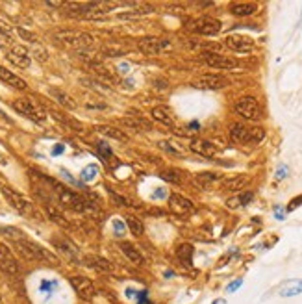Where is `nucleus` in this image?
<instances>
[{
  "label": "nucleus",
  "instance_id": "nucleus-42",
  "mask_svg": "<svg viewBox=\"0 0 302 304\" xmlns=\"http://www.w3.org/2000/svg\"><path fill=\"white\" fill-rule=\"evenodd\" d=\"M239 198H241V206H246L254 198V193H252V191H245V193H241V195H239Z\"/></svg>",
  "mask_w": 302,
  "mask_h": 304
},
{
  "label": "nucleus",
  "instance_id": "nucleus-50",
  "mask_svg": "<svg viewBox=\"0 0 302 304\" xmlns=\"http://www.w3.org/2000/svg\"><path fill=\"white\" fill-rule=\"evenodd\" d=\"M147 293H148L147 290H143V291H137V293H135V297L139 299V303H141V301H147V297H148Z\"/></svg>",
  "mask_w": 302,
  "mask_h": 304
},
{
  "label": "nucleus",
  "instance_id": "nucleus-38",
  "mask_svg": "<svg viewBox=\"0 0 302 304\" xmlns=\"http://www.w3.org/2000/svg\"><path fill=\"white\" fill-rule=\"evenodd\" d=\"M301 206H302V195H299V197H295V198H291V200H289L288 212H295L297 208H301Z\"/></svg>",
  "mask_w": 302,
  "mask_h": 304
},
{
  "label": "nucleus",
  "instance_id": "nucleus-33",
  "mask_svg": "<svg viewBox=\"0 0 302 304\" xmlns=\"http://www.w3.org/2000/svg\"><path fill=\"white\" fill-rule=\"evenodd\" d=\"M13 47V39H11V32L6 24L0 22V49H11Z\"/></svg>",
  "mask_w": 302,
  "mask_h": 304
},
{
  "label": "nucleus",
  "instance_id": "nucleus-19",
  "mask_svg": "<svg viewBox=\"0 0 302 304\" xmlns=\"http://www.w3.org/2000/svg\"><path fill=\"white\" fill-rule=\"evenodd\" d=\"M121 252L124 254V258H128V262H132L134 265H145V258L141 254V250L135 247L134 243H128V241H121L119 243Z\"/></svg>",
  "mask_w": 302,
  "mask_h": 304
},
{
  "label": "nucleus",
  "instance_id": "nucleus-17",
  "mask_svg": "<svg viewBox=\"0 0 302 304\" xmlns=\"http://www.w3.org/2000/svg\"><path fill=\"white\" fill-rule=\"evenodd\" d=\"M189 150L198 156H202V158H215L217 156V147L211 141H206V139H200V137H193L191 139Z\"/></svg>",
  "mask_w": 302,
  "mask_h": 304
},
{
  "label": "nucleus",
  "instance_id": "nucleus-2",
  "mask_svg": "<svg viewBox=\"0 0 302 304\" xmlns=\"http://www.w3.org/2000/svg\"><path fill=\"white\" fill-rule=\"evenodd\" d=\"M15 248H17V252L22 258H26L30 262H47L50 265H58L60 263V260H58V256L54 252H50L49 248L41 247V245H37V243H34V241L30 240L17 241Z\"/></svg>",
  "mask_w": 302,
  "mask_h": 304
},
{
  "label": "nucleus",
  "instance_id": "nucleus-25",
  "mask_svg": "<svg viewBox=\"0 0 302 304\" xmlns=\"http://www.w3.org/2000/svg\"><path fill=\"white\" fill-rule=\"evenodd\" d=\"M246 182H248V177H246V175H238V177H234V178L223 180V182H221V189L239 191V189H243V187H245Z\"/></svg>",
  "mask_w": 302,
  "mask_h": 304
},
{
  "label": "nucleus",
  "instance_id": "nucleus-44",
  "mask_svg": "<svg viewBox=\"0 0 302 304\" xmlns=\"http://www.w3.org/2000/svg\"><path fill=\"white\" fill-rule=\"evenodd\" d=\"M226 206H228L230 210H236V208H239V206H241V198H239V195H238V197L228 198V200H226Z\"/></svg>",
  "mask_w": 302,
  "mask_h": 304
},
{
  "label": "nucleus",
  "instance_id": "nucleus-3",
  "mask_svg": "<svg viewBox=\"0 0 302 304\" xmlns=\"http://www.w3.org/2000/svg\"><path fill=\"white\" fill-rule=\"evenodd\" d=\"M230 139L239 145H258L265 139V130L260 126H246L243 122H232L230 128Z\"/></svg>",
  "mask_w": 302,
  "mask_h": 304
},
{
  "label": "nucleus",
  "instance_id": "nucleus-7",
  "mask_svg": "<svg viewBox=\"0 0 302 304\" xmlns=\"http://www.w3.org/2000/svg\"><path fill=\"white\" fill-rule=\"evenodd\" d=\"M236 112L246 121L261 119V108L254 97H241V99L236 102Z\"/></svg>",
  "mask_w": 302,
  "mask_h": 304
},
{
  "label": "nucleus",
  "instance_id": "nucleus-21",
  "mask_svg": "<svg viewBox=\"0 0 302 304\" xmlns=\"http://www.w3.org/2000/svg\"><path fill=\"white\" fill-rule=\"evenodd\" d=\"M228 11L236 17H250L258 11V4L256 2H230Z\"/></svg>",
  "mask_w": 302,
  "mask_h": 304
},
{
  "label": "nucleus",
  "instance_id": "nucleus-24",
  "mask_svg": "<svg viewBox=\"0 0 302 304\" xmlns=\"http://www.w3.org/2000/svg\"><path fill=\"white\" fill-rule=\"evenodd\" d=\"M150 115H152V119L158 121V122H162V124H165V126H173V124H175V115H173V112H171L167 106L152 108Z\"/></svg>",
  "mask_w": 302,
  "mask_h": 304
},
{
  "label": "nucleus",
  "instance_id": "nucleus-37",
  "mask_svg": "<svg viewBox=\"0 0 302 304\" xmlns=\"http://www.w3.org/2000/svg\"><path fill=\"white\" fill-rule=\"evenodd\" d=\"M110 197H112V200H113V202H115L117 206H124V208H126V206H134L132 202H130V200H128V198L121 197V195L113 193V191H110Z\"/></svg>",
  "mask_w": 302,
  "mask_h": 304
},
{
  "label": "nucleus",
  "instance_id": "nucleus-13",
  "mask_svg": "<svg viewBox=\"0 0 302 304\" xmlns=\"http://www.w3.org/2000/svg\"><path fill=\"white\" fill-rule=\"evenodd\" d=\"M202 60L206 61L208 67L211 69H219V71H228V69H236L238 67V60L230 56H223L217 52H204Z\"/></svg>",
  "mask_w": 302,
  "mask_h": 304
},
{
  "label": "nucleus",
  "instance_id": "nucleus-28",
  "mask_svg": "<svg viewBox=\"0 0 302 304\" xmlns=\"http://www.w3.org/2000/svg\"><path fill=\"white\" fill-rule=\"evenodd\" d=\"M158 147L162 150H165L167 154L176 156V158H183V156H185V149H183L180 143L173 141V139H169V141H160L158 143Z\"/></svg>",
  "mask_w": 302,
  "mask_h": 304
},
{
  "label": "nucleus",
  "instance_id": "nucleus-18",
  "mask_svg": "<svg viewBox=\"0 0 302 304\" xmlns=\"http://www.w3.org/2000/svg\"><path fill=\"white\" fill-rule=\"evenodd\" d=\"M82 263H85L89 269L93 271H97V273H113L115 271V265L112 262H108L106 258L102 256H97V254H87L82 258Z\"/></svg>",
  "mask_w": 302,
  "mask_h": 304
},
{
  "label": "nucleus",
  "instance_id": "nucleus-41",
  "mask_svg": "<svg viewBox=\"0 0 302 304\" xmlns=\"http://www.w3.org/2000/svg\"><path fill=\"white\" fill-rule=\"evenodd\" d=\"M39 288H41L43 293H50V291L56 288V282H52V280H43Z\"/></svg>",
  "mask_w": 302,
  "mask_h": 304
},
{
  "label": "nucleus",
  "instance_id": "nucleus-15",
  "mask_svg": "<svg viewBox=\"0 0 302 304\" xmlns=\"http://www.w3.org/2000/svg\"><path fill=\"white\" fill-rule=\"evenodd\" d=\"M193 85L197 87V89H210V91H217V89H223L228 85V80L225 76H221V74H202V76H198Z\"/></svg>",
  "mask_w": 302,
  "mask_h": 304
},
{
  "label": "nucleus",
  "instance_id": "nucleus-10",
  "mask_svg": "<svg viewBox=\"0 0 302 304\" xmlns=\"http://www.w3.org/2000/svg\"><path fill=\"white\" fill-rule=\"evenodd\" d=\"M52 245L54 248H58L60 254H63V258H67L69 262L76 263V265H82V256H80V250L78 247L69 241L67 238H52Z\"/></svg>",
  "mask_w": 302,
  "mask_h": 304
},
{
  "label": "nucleus",
  "instance_id": "nucleus-40",
  "mask_svg": "<svg viewBox=\"0 0 302 304\" xmlns=\"http://www.w3.org/2000/svg\"><path fill=\"white\" fill-rule=\"evenodd\" d=\"M97 149H99L100 154H104L106 158H110V156H112V149H110V145H108L106 141L97 143Z\"/></svg>",
  "mask_w": 302,
  "mask_h": 304
},
{
  "label": "nucleus",
  "instance_id": "nucleus-55",
  "mask_svg": "<svg viewBox=\"0 0 302 304\" xmlns=\"http://www.w3.org/2000/svg\"><path fill=\"white\" fill-rule=\"evenodd\" d=\"M211 304H226V301L225 299H217V301H213Z\"/></svg>",
  "mask_w": 302,
  "mask_h": 304
},
{
  "label": "nucleus",
  "instance_id": "nucleus-8",
  "mask_svg": "<svg viewBox=\"0 0 302 304\" xmlns=\"http://www.w3.org/2000/svg\"><path fill=\"white\" fill-rule=\"evenodd\" d=\"M0 271L7 276H17L21 273V265L17 262V258L11 252V248L4 243H0Z\"/></svg>",
  "mask_w": 302,
  "mask_h": 304
},
{
  "label": "nucleus",
  "instance_id": "nucleus-11",
  "mask_svg": "<svg viewBox=\"0 0 302 304\" xmlns=\"http://www.w3.org/2000/svg\"><path fill=\"white\" fill-rule=\"evenodd\" d=\"M69 282H70V286H72L74 293H76L80 299H84V301H91V299H95L97 290H95V284H93L87 276L74 275L69 278Z\"/></svg>",
  "mask_w": 302,
  "mask_h": 304
},
{
  "label": "nucleus",
  "instance_id": "nucleus-52",
  "mask_svg": "<svg viewBox=\"0 0 302 304\" xmlns=\"http://www.w3.org/2000/svg\"><path fill=\"white\" fill-rule=\"evenodd\" d=\"M47 6L49 7H63L65 2H47Z\"/></svg>",
  "mask_w": 302,
  "mask_h": 304
},
{
  "label": "nucleus",
  "instance_id": "nucleus-48",
  "mask_svg": "<svg viewBox=\"0 0 302 304\" xmlns=\"http://www.w3.org/2000/svg\"><path fill=\"white\" fill-rule=\"evenodd\" d=\"M63 150H65V147H63V145H56V147L52 149V156H60V154H63Z\"/></svg>",
  "mask_w": 302,
  "mask_h": 304
},
{
  "label": "nucleus",
  "instance_id": "nucleus-6",
  "mask_svg": "<svg viewBox=\"0 0 302 304\" xmlns=\"http://www.w3.org/2000/svg\"><path fill=\"white\" fill-rule=\"evenodd\" d=\"M2 193H4V197L7 198V202L11 204V208L17 210L21 215H26V217H34L35 215L34 204H32L26 197H22L21 193H17V191L11 189V187H7V185L2 187Z\"/></svg>",
  "mask_w": 302,
  "mask_h": 304
},
{
  "label": "nucleus",
  "instance_id": "nucleus-57",
  "mask_svg": "<svg viewBox=\"0 0 302 304\" xmlns=\"http://www.w3.org/2000/svg\"><path fill=\"white\" fill-rule=\"evenodd\" d=\"M0 304H2V297H0Z\"/></svg>",
  "mask_w": 302,
  "mask_h": 304
},
{
  "label": "nucleus",
  "instance_id": "nucleus-20",
  "mask_svg": "<svg viewBox=\"0 0 302 304\" xmlns=\"http://www.w3.org/2000/svg\"><path fill=\"white\" fill-rule=\"evenodd\" d=\"M49 95L56 100L60 106H63L65 110H76V106H78L76 100L72 99L67 91H63V89H60V87H50Z\"/></svg>",
  "mask_w": 302,
  "mask_h": 304
},
{
  "label": "nucleus",
  "instance_id": "nucleus-22",
  "mask_svg": "<svg viewBox=\"0 0 302 304\" xmlns=\"http://www.w3.org/2000/svg\"><path fill=\"white\" fill-rule=\"evenodd\" d=\"M0 80H2L4 84L15 87V89H21V91H24V89L28 87V84H26V82H24L21 76H17L15 72L7 71L6 67H2V65H0Z\"/></svg>",
  "mask_w": 302,
  "mask_h": 304
},
{
  "label": "nucleus",
  "instance_id": "nucleus-49",
  "mask_svg": "<svg viewBox=\"0 0 302 304\" xmlns=\"http://www.w3.org/2000/svg\"><path fill=\"white\" fill-rule=\"evenodd\" d=\"M117 69H119L121 74H126V72H130V65H128V63H121Z\"/></svg>",
  "mask_w": 302,
  "mask_h": 304
},
{
  "label": "nucleus",
  "instance_id": "nucleus-12",
  "mask_svg": "<svg viewBox=\"0 0 302 304\" xmlns=\"http://www.w3.org/2000/svg\"><path fill=\"white\" fill-rule=\"evenodd\" d=\"M169 210L178 215V217H187L191 213L195 212V204L191 202L187 197H183V195H178V193H173V195H169Z\"/></svg>",
  "mask_w": 302,
  "mask_h": 304
},
{
  "label": "nucleus",
  "instance_id": "nucleus-36",
  "mask_svg": "<svg viewBox=\"0 0 302 304\" xmlns=\"http://www.w3.org/2000/svg\"><path fill=\"white\" fill-rule=\"evenodd\" d=\"M124 234H126V227H124V223L121 219H115L113 221V236L115 238H124Z\"/></svg>",
  "mask_w": 302,
  "mask_h": 304
},
{
  "label": "nucleus",
  "instance_id": "nucleus-43",
  "mask_svg": "<svg viewBox=\"0 0 302 304\" xmlns=\"http://www.w3.org/2000/svg\"><path fill=\"white\" fill-rule=\"evenodd\" d=\"M34 56L39 60V61H45L47 58H49V54H47V50L45 49H41V47H35V50H34Z\"/></svg>",
  "mask_w": 302,
  "mask_h": 304
},
{
  "label": "nucleus",
  "instance_id": "nucleus-51",
  "mask_svg": "<svg viewBox=\"0 0 302 304\" xmlns=\"http://www.w3.org/2000/svg\"><path fill=\"white\" fill-rule=\"evenodd\" d=\"M152 197H154V198H163V197H165V191H163L162 187H158V189L152 193Z\"/></svg>",
  "mask_w": 302,
  "mask_h": 304
},
{
  "label": "nucleus",
  "instance_id": "nucleus-4",
  "mask_svg": "<svg viewBox=\"0 0 302 304\" xmlns=\"http://www.w3.org/2000/svg\"><path fill=\"white\" fill-rule=\"evenodd\" d=\"M185 28L193 32V34H198V36H217L221 32V22L215 19V17H210V15H200V17H195V19H189L185 21Z\"/></svg>",
  "mask_w": 302,
  "mask_h": 304
},
{
  "label": "nucleus",
  "instance_id": "nucleus-23",
  "mask_svg": "<svg viewBox=\"0 0 302 304\" xmlns=\"http://www.w3.org/2000/svg\"><path fill=\"white\" fill-rule=\"evenodd\" d=\"M217 182H223V175H219V173H198L195 177V185L206 191L211 189V185L217 184Z\"/></svg>",
  "mask_w": 302,
  "mask_h": 304
},
{
  "label": "nucleus",
  "instance_id": "nucleus-31",
  "mask_svg": "<svg viewBox=\"0 0 302 304\" xmlns=\"http://www.w3.org/2000/svg\"><path fill=\"white\" fill-rule=\"evenodd\" d=\"M97 130H99L100 134H104L106 137H112V139H117V141H126L128 139L126 135H124V132L115 126H99Z\"/></svg>",
  "mask_w": 302,
  "mask_h": 304
},
{
  "label": "nucleus",
  "instance_id": "nucleus-35",
  "mask_svg": "<svg viewBox=\"0 0 302 304\" xmlns=\"http://www.w3.org/2000/svg\"><path fill=\"white\" fill-rule=\"evenodd\" d=\"M160 177L163 178V180H167V182H173V184H180V175L176 173V171L173 169H165L160 173Z\"/></svg>",
  "mask_w": 302,
  "mask_h": 304
},
{
  "label": "nucleus",
  "instance_id": "nucleus-1",
  "mask_svg": "<svg viewBox=\"0 0 302 304\" xmlns=\"http://www.w3.org/2000/svg\"><path fill=\"white\" fill-rule=\"evenodd\" d=\"M54 39H56L60 45H63L67 49L72 50H87L91 49L95 45V37L87 32H82V30H72V28H65V30H56L54 32Z\"/></svg>",
  "mask_w": 302,
  "mask_h": 304
},
{
  "label": "nucleus",
  "instance_id": "nucleus-16",
  "mask_svg": "<svg viewBox=\"0 0 302 304\" xmlns=\"http://www.w3.org/2000/svg\"><path fill=\"white\" fill-rule=\"evenodd\" d=\"M225 45L232 52H250L254 49V41L246 36H239V34H232L225 39Z\"/></svg>",
  "mask_w": 302,
  "mask_h": 304
},
{
  "label": "nucleus",
  "instance_id": "nucleus-45",
  "mask_svg": "<svg viewBox=\"0 0 302 304\" xmlns=\"http://www.w3.org/2000/svg\"><path fill=\"white\" fill-rule=\"evenodd\" d=\"M286 177H288V165H280L278 171H276V178H278V180H284Z\"/></svg>",
  "mask_w": 302,
  "mask_h": 304
},
{
  "label": "nucleus",
  "instance_id": "nucleus-26",
  "mask_svg": "<svg viewBox=\"0 0 302 304\" xmlns=\"http://www.w3.org/2000/svg\"><path fill=\"white\" fill-rule=\"evenodd\" d=\"M45 212H47V215L50 217V221L52 223H56V225H60L61 228H70V223L69 219H65V215L58 208H54L52 204H49L47 202V206H45Z\"/></svg>",
  "mask_w": 302,
  "mask_h": 304
},
{
  "label": "nucleus",
  "instance_id": "nucleus-34",
  "mask_svg": "<svg viewBox=\"0 0 302 304\" xmlns=\"http://www.w3.org/2000/svg\"><path fill=\"white\" fill-rule=\"evenodd\" d=\"M97 175H99V165L91 163V165H85L84 169H82L80 178H82V182H93L97 178Z\"/></svg>",
  "mask_w": 302,
  "mask_h": 304
},
{
  "label": "nucleus",
  "instance_id": "nucleus-14",
  "mask_svg": "<svg viewBox=\"0 0 302 304\" xmlns=\"http://www.w3.org/2000/svg\"><path fill=\"white\" fill-rule=\"evenodd\" d=\"M6 60L9 63H13L15 67H19V69H28L30 63H32V56L22 45H13L11 49H7Z\"/></svg>",
  "mask_w": 302,
  "mask_h": 304
},
{
  "label": "nucleus",
  "instance_id": "nucleus-39",
  "mask_svg": "<svg viewBox=\"0 0 302 304\" xmlns=\"http://www.w3.org/2000/svg\"><path fill=\"white\" fill-rule=\"evenodd\" d=\"M241 286H243V278H236L234 282H230L226 286V293H234V291H238Z\"/></svg>",
  "mask_w": 302,
  "mask_h": 304
},
{
  "label": "nucleus",
  "instance_id": "nucleus-29",
  "mask_svg": "<svg viewBox=\"0 0 302 304\" xmlns=\"http://www.w3.org/2000/svg\"><path fill=\"white\" fill-rule=\"evenodd\" d=\"M193 254H195V248H193L191 243H182V245H178V248H176V256H178V260H182L183 265H191Z\"/></svg>",
  "mask_w": 302,
  "mask_h": 304
},
{
  "label": "nucleus",
  "instance_id": "nucleus-32",
  "mask_svg": "<svg viewBox=\"0 0 302 304\" xmlns=\"http://www.w3.org/2000/svg\"><path fill=\"white\" fill-rule=\"evenodd\" d=\"M0 234H2L4 238H7V240H11L13 243L26 240V236L22 234V230H19V228H15V227H2L0 228Z\"/></svg>",
  "mask_w": 302,
  "mask_h": 304
},
{
  "label": "nucleus",
  "instance_id": "nucleus-56",
  "mask_svg": "<svg viewBox=\"0 0 302 304\" xmlns=\"http://www.w3.org/2000/svg\"><path fill=\"white\" fill-rule=\"evenodd\" d=\"M171 276H175V273L169 269V271H165V278H171Z\"/></svg>",
  "mask_w": 302,
  "mask_h": 304
},
{
  "label": "nucleus",
  "instance_id": "nucleus-27",
  "mask_svg": "<svg viewBox=\"0 0 302 304\" xmlns=\"http://www.w3.org/2000/svg\"><path fill=\"white\" fill-rule=\"evenodd\" d=\"M302 293V280H288L282 284L280 297H295Z\"/></svg>",
  "mask_w": 302,
  "mask_h": 304
},
{
  "label": "nucleus",
  "instance_id": "nucleus-47",
  "mask_svg": "<svg viewBox=\"0 0 302 304\" xmlns=\"http://www.w3.org/2000/svg\"><path fill=\"white\" fill-rule=\"evenodd\" d=\"M274 217L278 221H284V217H286V212L282 210L280 206H274Z\"/></svg>",
  "mask_w": 302,
  "mask_h": 304
},
{
  "label": "nucleus",
  "instance_id": "nucleus-30",
  "mask_svg": "<svg viewBox=\"0 0 302 304\" xmlns=\"http://www.w3.org/2000/svg\"><path fill=\"white\" fill-rule=\"evenodd\" d=\"M124 221H126L128 228H130V232L134 234L135 238H141L143 234H145V227H143V221L137 219L135 215H126L124 217Z\"/></svg>",
  "mask_w": 302,
  "mask_h": 304
},
{
  "label": "nucleus",
  "instance_id": "nucleus-9",
  "mask_svg": "<svg viewBox=\"0 0 302 304\" xmlns=\"http://www.w3.org/2000/svg\"><path fill=\"white\" fill-rule=\"evenodd\" d=\"M137 49L145 56H158V54L171 49V41L169 39H160V37H145V39L137 41Z\"/></svg>",
  "mask_w": 302,
  "mask_h": 304
},
{
  "label": "nucleus",
  "instance_id": "nucleus-54",
  "mask_svg": "<svg viewBox=\"0 0 302 304\" xmlns=\"http://www.w3.org/2000/svg\"><path fill=\"white\" fill-rule=\"evenodd\" d=\"M135 293H137V291L132 290V288H128V290H126V297H128V299H134V297H135Z\"/></svg>",
  "mask_w": 302,
  "mask_h": 304
},
{
  "label": "nucleus",
  "instance_id": "nucleus-46",
  "mask_svg": "<svg viewBox=\"0 0 302 304\" xmlns=\"http://www.w3.org/2000/svg\"><path fill=\"white\" fill-rule=\"evenodd\" d=\"M19 34H21V36L24 37V39H28L30 43H34V45H37V37L32 36L30 32H26V30H19Z\"/></svg>",
  "mask_w": 302,
  "mask_h": 304
},
{
  "label": "nucleus",
  "instance_id": "nucleus-53",
  "mask_svg": "<svg viewBox=\"0 0 302 304\" xmlns=\"http://www.w3.org/2000/svg\"><path fill=\"white\" fill-rule=\"evenodd\" d=\"M189 128H191V130H195V132H197V130H200V124H198V121H193V122H189Z\"/></svg>",
  "mask_w": 302,
  "mask_h": 304
},
{
  "label": "nucleus",
  "instance_id": "nucleus-5",
  "mask_svg": "<svg viewBox=\"0 0 302 304\" xmlns=\"http://www.w3.org/2000/svg\"><path fill=\"white\" fill-rule=\"evenodd\" d=\"M11 106H13V110L17 114L24 115L26 119L34 121V122H43V121L47 119L45 110L32 99H15L11 102Z\"/></svg>",
  "mask_w": 302,
  "mask_h": 304
}]
</instances>
